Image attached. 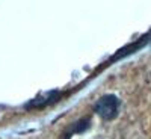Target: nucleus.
Returning <instances> with one entry per match:
<instances>
[{"mask_svg":"<svg viewBox=\"0 0 151 139\" xmlns=\"http://www.w3.org/2000/svg\"><path fill=\"white\" fill-rule=\"evenodd\" d=\"M88 127H89V118H83V120L76 121V122L71 125V129H68V130L64 133V139H70L74 133H82V132H85Z\"/></svg>","mask_w":151,"mask_h":139,"instance_id":"nucleus-3","label":"nucleus"},{"mask_svg":"<svg viewBox=\"0 0 151 139\" xmlns=\"http://www.w3.org/2000/svg\"><path fill=\"white\" fill-rule=\"evenodd\" d=\"M56 100H59V92L52 91V92L45 94L44 97H36V98H33L30 103H27L26 107H44V106H47V104H50V103L56 102Z\"/></svg>","mask_w":151,"mask_h":139,"instance_id":"nucleus-2","label":"nucleus"},{"mask_svg":"<svg viewBox=\"0 0 151 139\" xmlns=\"http://www.w3.org/2000/svg\"><path fill=\"white\" fill-rule=\"evenodd\" d=\"M118 109H119V100L115 95H104L94 106L95 113L106 121H110L115 118L118 115Z\"/></svg>","mask_w":151,"mask_h":139,"instance_id":"nucleus-1","label":"nucleus"}]
</instances>
